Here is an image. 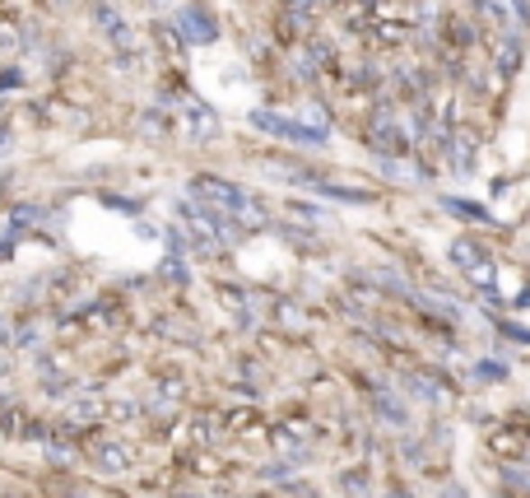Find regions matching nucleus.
<instances>
[{"label":"nucleus","instance_id":"obj_1","mask_svg":"<svg viewBox=\"0 0 530 498\" xmlns=\"http://www.w3.org/2000/svg\"><path fill=\"white\" fill-rule=\"evenodd\" d=\"M502 373H508V368H498V364H480V377H484V382H498Z\"/></svg>","mask_w":530,"mask_h":498}]
</instances>
